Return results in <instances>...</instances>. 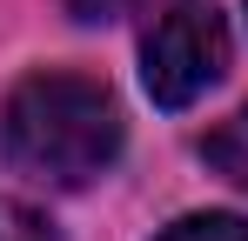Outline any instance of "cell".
Instances as JSON below:
<instances>
[{
	"instance_id": "obj_5",
	"label": "cell",
	"mask_w": 248,
	"mask_h": 241,
	"mask_svg": "<svg viewBox=\"0 0 248 241\" xmlns=\"http://www.w3.org/2000/svg\"><path fill=\"white\" fill-rule=\"evenodd\" d=\"M0 241H54V221L27 201H7L0 195Z\"/></svg>"
},
{
	"instance_id": "obj_6",
	"label": "cell",
	"mask_w": 248,
	"mask_h": 241,
	"mask_svg": "<svg viewBox=\"0 0 248 241\" xmlns=\"http://www.w3.org/2000/svg\"><path fill=\"white\" fill-rule=\"evenodd\" d=\"M127 7H148V0H74V20H121Z\"/></svg>"
},
{
	"instance_id": "obj_1",
	"label": "cell",
	"mask_w": 248,
	"mask_h": 241,
	"mask_svg": "<svg viewBox=\"0 0 248 241\" xmlns=\"http://www.w3.org/2000/svg\"><path fill=\"white\" fill-rule=\"evenodd\" d=\"M0 148L27 181L87 188L121 154V107L87 74H34L0 107Z\"/></svg>"
},
{
	"instance_id": "obj_4",
	"label": "cell",
	"mask_w": 248,
	"mask_h": 241,
	"mask_svg": "<svg viewBox=\"0 0 248 241\" xmlns=\"http://www.w3.org/2000/svg\"><path fill=\"white\" fill-rule=\"evenodd\" d=\"M155 241H248V221L242 214H181Z\"/></svg>"
},
{
	"instance_id": "obj_3",
	"label": "cell",
	"mask_w": 248,
	"mask_h": 241,
	"mask_svg": "<svg viewBox=\"0 0 248 241\" xmlns=\"http://www.w3.org/2000/svg\"><path fill=\"white\" fill-rule=\"evenodd\" d=\"M208 167L221 174V181H235V188H248V107H235V114L221 120L215 134L202 141Z\"/></svg>"
},
{
	"instance_id": "obj_2",
	"label": "cell",
	"mask_w": 248,
	"mask_h": 241,
	"mask_svg": "<svg viewBox=\"0 0 248 241\" xmlns=\"http://www.w3.org/2000/svg\"><path fill=\"white\" fill-rule=\"evenodd\" d=\"M228 74V20L215 0H155L141 40V80L155 107H188Z\"/></svg>"
}]
</instances>
